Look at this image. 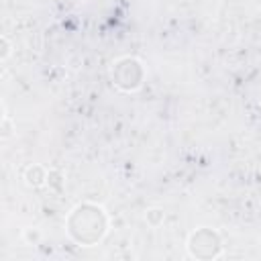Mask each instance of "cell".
<instances>
[{
  "label": "cell",
  "mask_w": 261,
  "mask_h": 261,
  "mask_svg": "<svg viewBox=\"0 0 261 261\" xmlns=\"http://www.w3.org/2000/svg\"><path fill=\"white\" fill-rule=\"evenodd\" d=\"M108 226V218L104 214V210L96 204H80L71 210V214L67 216V232L69 237L84 245L90 247L94 243H98Z\"/></svg>",
  "instance_id": "6da1fadb"
},
{
  "label": "cell",
  "mask_w": 261,
  "mask_h": 261,
  "mask_svg": "<svg viewBox=\"0 0 261 261\" xmlns=\"http://www.w3.org/2000/svg\"><path fill=\"white\" fill-rule=\"evenodd\" d=\"M145 67L135 57H120L112 63V82L122 92H135L143 86Z\"/></svg>",
  "instance_id": "7a4b0ae2"
},
{
  "label": "cell",
  "mask_w": 261,
  "mask_h": 261,
  "mask_svg": "<svg viewBox=\"0 0 261 261\" xmlns=\"http://www.w3.org/2000/svg\"><path fill=\"white\" fill-rule=\"evenodd\" d=\"M220 237L216 230L212 228H198L190 234L188 239V251L192 257H198V259H210V257H218L220 253Z\"/></svg>",
  "instance_id": "3957f363"
},
{
  "label": "cell",
  "mask_w": 261,
  "mask_h": 261,
  "mask_svg": "<svg viewBox=\"0 0 261 261\" xmlns=\"http://www.w3.org/2000/svg\"><path fill=\"white\" fill-rule=\"evenodd\" d=\"M47 177H49V175H47L45 167H41V165H31V167L24 171V179H27V184L33 186V188L43 186Z\"/></svg>",
  "instance_id": "277c9868"
},
{
  "label": "cell",
  "mask_w": 261,
  "mask_h": 261,
  "mask_svg": "<svg viewBox=\"0 0 261 261\" xmlns=\"http://www.w3.org/2000/svg\"><path fill=\"white\" fill-rule=\"evenodd\" d=\"M163 210H159V208H153V210H149L147 212V222L151 224V226H157L161 220H163Z\"/></svg>",
  "instance_id": "5b68a950"
},
{
  "label": "cell",
  "mask_w": 261,
  "mask_h": 261,
  "mask_svg": "<svg viewBox=\"0 0 261 261\" xmlns=\"http://www.w3.org/2000/svg\"><path fill=\"white\" fill-rule=\"evenodd\" d=\"M2 45H4V51H2V59H6V55L10 53V45H8V39L2 37Z\"/></svg>",
  "instance_id": "8992f818"
}]
</instances>
